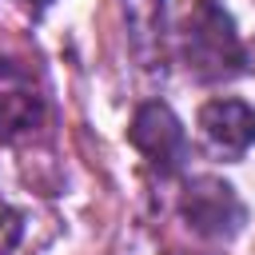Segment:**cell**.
I'll use <instances>...</instances> for the list:
<instances>
[{
	"label": "cell",
	"instance_id": "1",
	"mask_svg": "<svg viewBox=\"0 0 255 255\" xmlns=\"http://www.w3.org/2000/svg\"><path fill=\"white\" fill-rule=\"evenodd\" d=\"M179 56H183L187 76H195L203 84L231 80L247 64L243 40H239L231 16L215 0H191V8L183 12V24H179Z\"/></svg>",
	"mask_w": 255,
	"mask_h": 255
},
{
	"label": "cell",
	"instance_id": "2",
	"mask_svg": "<svg viewBox=\"0 0 255 255\" xmlns=\"http://www.w3.org/2000/svg\"><path fill=\"white\" fill-rule=\"evenodd\" d=\"M179 211H183L187 227L203 239H231V235L243 231V219H247L235 187L215 179V175H195L183 187Z\"/></svg>",
	"mask_w": 255,
	"mask_h": 255
},
{
	"label": "cell",
	"instance_id": "3",
	"mask_svg": "<svg viewBox=\"0 0 255 255\" xmlns=\"http://www.w3.org/2000/svg\"><path fill=\"white\" fill-rule=\"evenodd\" d=\"M128 139H131V147L147 159L151 171H159V175H175V171L183 167L187 135H183V124L171 116L167 104H143V108L131 116Z\"/></svg>",
	"mask_w": 255,
	"mask_h": 255
},
{
	"label": "cell",
	"instance_id": "4",
	"mask_svg": "<svg viewBox=\"0 0 255 255\" xmlns=\"http://www.w3.org/2000/svg\"><path fill=\"white\" fill-rule=\"evenodd\" d=\"M44 124V92L28 68L0 60V139H24Z\"/></svg>",
	"mask_w": 255,
	"mask_h": 255
},
{
	"label": "cell",
	"instance_id": "5",
	"mask_svg": "<svg viewBox=\"0 0 255 255\" xmlns=\"http://www.w3.org/2000/svg\"><path fill=\"white\" fill-rule=\"evenodd\" d=\"M199 135L215 155L239 159L255 143V108H247L243 100H231V96L207 100L199 108Z\"/></svg>",
	"mask_w": 255,
	"mask_h": 255
},
{
	"label": "cell",
	"instance_id": "6",
	"mask_svg": "<svg viewBox=\"0 0 255 255\" xmlns=\"http://www.w3.org/2000/svg\"><path fill=\"white\" fill-rule=\"evenodd\" d=\"M124 12L135 28V36H151L155 24H159V12H163V0H124Z\"/></svg>",
	"mask_w": 255,
	"mask_h": 255
},
{
	"label": "cell",
	"instance_id": "7",
	"mask_svg": "<svg viewBox=\"0 0 255 255\" xmlns=\"http://www.w3.org/2000/svg\"><path fill=\"white\" fill-rule=\"evenodd\" d=\"M16 239H20V215L0 199V255H8L16 247Z\"/></svg>",
	"mask_w": 255,
	"mask_h": 255
},
{
	"label": "cell",
	"instance_id": "8",
	"mask_svg": "<svg viewBox=\"0 0 255 255\" xmlns=\"http://www.w3.org/2000/svg\"><path fill=\"white\" fill-rule=\"evenodd\" d=\"M20 4H24V8H32V12H40V8H48L52 0H20Z\"/></svg>",
	"mask_w": 255,
	"mask_h": 255
}]
</instances>
